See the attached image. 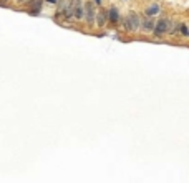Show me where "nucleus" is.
I'll use <instances>...</instances> for the list:
<instances>
[{
    "instance_id": "6",
    "label": "nucleus",
    "mask_w": 189,
    "mask_h": 183,
    "mask_svg": "<svg viewBox=\"0 0 189 183\" xmlns=\"http://www.w3.org/2000/svg\"><path fill=\"white\" fill-rule=\"evenodd\" d=\"M108 18L111 20V22H113V23H116V22H118V20H120V13H118V10H116L115 7H113V8H111V10H109V13H108Z\"/></svg>"
},
{
    "instance_id": "4",
    "label": "nucleus",
    "mask_w": 189,
    "mask_h": 183,
    "mask_svg": "<svg viewBox=\"0 0 189 183\" xmlns=\"http://www.w3.org/2000/svg\"><path fill=\"white\" fill-rule=\"evenodd\" d=\"M154 20L153 18H144L143 20V32H151L154 30Z\"/></svg>"
},
{
    "instance_id": "2",
    "label": "nucleus",
    "mask_w": 189,
    "mask_h": 183,
    "mask_svg": "<svg viewBox=\"0 0 189 183\" xmlns=\"http://www.w3.org/2000/svg\"><path fill=\"white\" fill-rule=\"evenodd\" d=\"M171 30V22H169L168 18H161L158 23H156L154 26V33L159 36V35H162V33H166Z\"/></svg>"
},
{
    "instance_id": "1",
    "label": "nucleus",
    "mask_w": 189,
    "mask_h": 183,
    "mask_svg": "<svg viewBox=\"0 0 189 183\" xmlns=\"http://www.w3.org/2000/svg\"><path fill=\"white\" fill-rule=\"evenodd\" d=\"M124 26H126V30L128 32H135L138 30V26H139V18L136 17L135 13H129L126 20H124Z\"/></svg>"
},
{
    "instance_id": "5",
    "label": "nucleus",
    "mask_w": 189,
    "mask_h": 183,
    "mask_svg": "<svg viewBox=\"0 0 189 183\" xmlns=\"http://www.w3.org/2000/svg\"><path fill=\"white\" fill-rule=\"evenodd\" d=\"M75 18L76 20H80L83 18V5H81L80 2H75Z\"/></svg>"
},
{
    "instance_id": "8",
    "label": "nucleus",
    "mask_w": 189,
    "mask_h": 183,
    "mask_svg": "<svg viewBox=\"0 0 189 183\" xmlns=\"http://www.w3.org/2000/svg\"><path fill=\"white\" fill-rule=\"evenodd\" d=\"M106 18H108V15H106L105 12H101L100 15H98V25H100V26H103L105 23H106Z\"/></svg>"
},
{
    "instance_id": "3",
    "label": "nucleus",
    "mask_w": 189,
    "mask_h": 183,
    "mask_svg": "<svg viewBox=\"0 0 189 183\" xmlns=\"http://www.w3.org/2000/svg\"><path fill=\"white\" fill-rule=\"evenodd\" d=\"M85 20H86L88 23H91L94 20V10H93L91 3H86V7H85Z\"/></svg>"
},
{
    "instance_id": "7",
    "label": "nucleus",
    "mask_w": 189,
    "mask_h": 183,
    "mask_svg": "<svg viewBox=\"0 0 189 183\" xmlns=\"http://www.w3.org/2000/svg\"><path fill=\"white\" fill-rule=\"evenodd\" d=\"M158 12H159V5H156V3H153L151 7L146 8V15H148V17H153V15H156Z\"/></svg>"
},
{
    "instance_id": "11",
    "label": "nucleus",
    "mask_w": 189,
    "mask_h": 183,
    "mask_svg": "<svg viewBox=\"0 0 189 183\" xmlns=\"http://www.w3.org/2000/svg\"><path fill=\"white\" fill-rule=\"evenodd\" d=\"M20 2H22V0H20Z\"/></svg>"
},
{
    "instance_id": "10",
    "label": "nucleus",
    "mask_w": 189,
    "mask_h": 183,
    "mask_svg": "<svg viewBox=\"0 0 189 183\" xmlns=\"http://www.w3.org/2000/svg\"><path fill=\"white\" fill-rule=\"evenodd\" d=\"M48 2H52V3H55V2H56V0H48Z\"/></svg>"
},
{
    "instance_id": "9",
    "label": "nucleus",
    "mask_w": 189,
    "mask_h": 183,
    "mask_svg": "<svg viewBox=\"0 0 189 183\" xmlns=\"http://www.w3.org/2000/svg\"><path fill=\"white\" fill-rule=\"evenodd\" d=\"M96 2V5H101V0H94Z\"/></svg>"
}]
</instances>
